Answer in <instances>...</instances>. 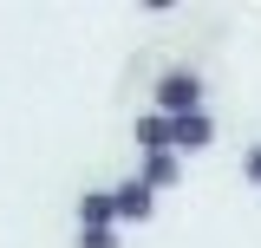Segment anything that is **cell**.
I'll return each mask as SVG.
<instances>
[{
	"label": "cell",
	"instance_id": "6da1fadb",
	"mask_svg": "<svg viewBox=\"0 0 261 248\" xmlns=\"http://www.w3.org/2000/svg\"><path fill=\"white\" fill-rule=\"evenodd\" d=\"M150 98H157L150 111H163V118H190V111H202V72L196 65H170Z\"/></svg>",
	"mask_w": 261,
	"mask_h": 248
},
{
	"label": "cell",
	"instance_id": "277c9868",
	"mask_svg": "<svg viewBox=\"0 0 261 248\" xmlns=\"http://www.w3.org/2000/svg\"><path fill=\"white\" fill-rule=\"evenodd\" d=\"M137 183L150 189V196L176 189V183H183V157H176V151H157V157H144V163H137Z\"/></svg>",
	"mask_w": 261,
	"mask_h": 248
},
{
	"label": "cell",
	"instance_id": "52a82bcc",
	"mask_svg": "<svg viewBox=\"0 0 261 248\" xmlns=\"http://www.w3.org/2000/svg\"><path fill=\"white\" fill-rule=\"evenodd\" d=\"M242 183H248V189H261V137L242 151Z\"/></svg>",
	"mask_w": 261,
	"mask_h": 248
},
{
	"label": "cell",
	"instance_id": "3957f363",
	"mask_svg": "<svg viewBox=\"0 0 261 248\" xmlns=\"http://www.w3.org/2000/svg\"><path fill=\"white\" fill-rule=\"evenodd\" d=\"M111 216H118V229H124V222H150L157 216V196L137 183V177H124V183L111 189Z\"/></svg>",
	"mask_w": 261,
	"mask_h": 248
},
{
	"label": "cell",
	"instance_id": "ba28073f",
	"mask_svg": "<svg viewBox=\"0 0 261 248\" xmlns=\"http://www.w3.org/2000/svg\"><path fill=\"white\" fill-rule=\"evenodd\" d=\"M79 248H118V229H79Z\"/></svg>",
	"mask_w": 261,
	"mask_h": 248
},
{
	"label": "cell",
	"instance_id": "7a4b0ae2",
	"mask_svg": "<svg viewBox=\"0 0 261 248\" xmlns=\"http://www.w3.org/2000/svg\"><path fill=\"white\" fill-rule=\"evenodd\" d=\"M216 144V118L209 111H190V118H170V151L190 157V151H209Z\"/></svg>",
	"mask_w": 261,
	"mask_h": 248
},
{
	"label": "cell",
	"instance_id": "5b68a950",
	"mask_svg": "<svg viewBox=\"0 0 261 248\" xmlns=\"http://www.w3.org/2000/svg\"><path fill=\"white\" fill-rule=\"evenodd\" d=\"M130 137H137V151H144V157L170 151V118H163V111H137V124H130Z\"/></svg>",
	"mask_w": 261,
	"mask_h": 248
},
{
	"label": "cell",
	"instance_id": "8992f818",
	"mask_svg": "<svg viewBox=\"0 0 261 248\" xmlns=\"http://www.w3.org/2000/svg\"><path fill=\"white\" fill-rule=\"evenodd\" d=\"M79 229H118V216H111V189H85V196H79Z\"/></svg>",
	"mask_w": 261,
	"mask_h": 248
}]
</instances>
